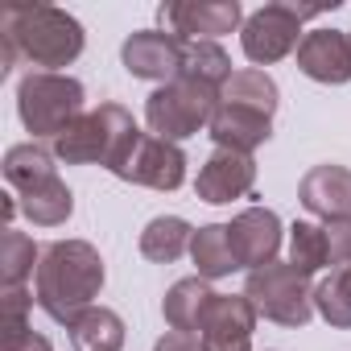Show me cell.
I'll return each instance as SVG.
<instances>
[{
  "instance_id": "cell-1",
  "label": "cell",
  "mask_w": 351,
  "mask_h": 351,
  "mask_svg": "<svg viewBox=\"0 0 351 351\" xmlns=\"http://www.w3.org/2000/svg\"><path fill=\"white\" fill-rule=\"evenodd\" d=\"M0 38H5V66L13 71L17 58L29 66H42L46 75H58V66H71L83 54V25L54 5H13L5 9L0 21Z\"/></svg>"
},
{
  "instance_id": "cell-2",
  "label": "cell",
  "mask_w": 351,
  "mask_h": 351,
  "mask_svg": "<svg viewBox=\"0 0 351 351\" xmlns=\"http://www.w3.org/2000/svg\"><path fill=\"white\" fill-rule=\"evenodd\" d=\"M104 289V261L87 240H58L38 261V306L71 326Z\"/></svg>"
},
{
  "instance_id": "cell-3",
  "label": "cell",
  "mask_w": 351,
  "mask_h": 351,
  "mask_svg": "<svg viewBox=\"0 0 351 351\" xmlns=\"http://www.w3.org/2000/svg\"><path fill=\"white\" fill-rule=\"evenodd\" d=\"M136 120L132 112H124L120 104H99L95 112H83L58 141H54V157L66 165H116V157L124 153V145L136 136Z\"/></svg>"
},
{
  "instance_id": "cell-4",
  "label": "cell",
  "mask_w": 351,
  "mask_h": 351,
  "mask_svg": "<svg viewBox=\"0 0 351 351\" xmlns=\"http://www.w3.org/2000/svg\"><path fill=\"white\" fill-rule=\"evenodd\" d=\"M219 104H223V91L191 83V79H173L145 99V124L153 136L178 145V141L195 136L199 128H211Z\"/></svg>"
},
{
  "instance_id": "cell-5",
  "label": "cell",
  "mask_w": 351,
  "mask_h": 351,
  "mask_svg": "<svg viewBox=\"0 0 351 351\" xmlns=\"http://www.w3.org/2000/svg\"><path fill=\"white\" fill-rule=\"evenodd\" d=\"M17 112H21V124L38 136H62L79 116H83V83L71 79V75H46V71H34L21 79L17 87Z\"/></svg>"
},
{
  "instance_id": "cell-6",
  "label": "cell",
  "mask_w": 351,
  "mask_h": 351,
  "mask_svg": "<svg viewBox=\"0 0 351 351\" xmlns=\"http://www.w3.org/2000/svg\"><path fill=\"white\" fill-rule=\"evenodd\" d=\"M244 298L265 314L269 322L281 326H306L314 318V285L310 273L293 269L289 261H273L265 269H252L244 281Z\"/></svg>"
},
{
  "instance_id": "cell-7",
  "label": "cell",
  "mask_w": 351,
  "mask_h": 351,
  "mask_svg": "<svg viewBox=\"0 0 351 351\" xmlns=\"http://www.w3.org/2000/svg\"><path fill=\"white\" fill-rule=\"evenodd\" d=\"M326 13V5H289V0H273V5L256 9L244 29H240V46L248 54V62L256 66H269V62H281L293 46H302V21Z\"/></svg>"
},
{
  "instance_id": "cell-8",
  "label": "cell",
  "mask_w": 351,
  "mask_h": 351,
  "mask_svg": "<svg viewBox=\"0 0 351 351\" xmlns=\"http://www.w3.org/2000/svg\"><path fill=\"white\" fill-rule=\"evenodd\" d=\"M112 173H116V178H124V182H132V186L178 191V186L186 182V153L173 145V141L136 132V136L124 145V153L116 157Z\"/></svg>"
},
{
  "instance_id": "cell-9",
  "label": "cell",
  "mask_w": 351,
  "mask_h": 351,
  "mask_svg": "<svg viewBox=\"0 0 351 351\" xmlns=\"http://www.w3.org/2000/svg\"><path fill=\"white\" fill-rule=\"evenodd\" d=\"M161 21L182 42H215L232 29H244L248 17L240 0H173V5H161Z\"/></svg>"
},
{
  "instance_id": "cell-10",
  "label": "cell",
  "mask_w": 351,
  "mask_h": 351,
  "mask_svg": "<svg viewBox=\"0 0 351 351\" xmlns=\"http://www.w3.org/2000/svg\"><path fill=\"white\" fill-rule=\"evenodd\" d=\"M252 330H256V306L244 293H215L199 326V347L203 351H252Z\"/></svg>"
},
{
  "instance_id": "cell-11",
  "label": "cell",
  "mask_w": 351,
  "mask_h": 351,
  "mask_svg": "<svg viewBox=\"0 0 351 351\" xmlns=\"http://www.w3.org/2000/svg\"><path fill=\"white\" fill-rule=\"evenodd\" d=\"M182 38L161 34V29H141L120 46V62L132 79H153V83H173L182 75Z\"/></svg>"
},
{
  "instance_id": "cell-12",
  "label": "cell",
  "mask_w": 351,
  "mask_h": 351,
  "mask_svg": "<svg viewBox=\"0 0 351 351\" xmlns=\"http://www.w3.org/2000/svg\"><path fill=\"white\" fill-rule=\"evenodd\" d=\"M228 236H232V248H236L240 269H265V265L277 261V248H281V219H277L269 207H248V211H240V215L228 223Z\"/></svg>"
},
{
  "instance_id": "cell-13",
  "label": "cell",
  "mask_w": 351,
  "mask_h": 351,
  "mask_svg": "<svg viewBox=\"0 0 351 351\" xmlns=\"http://www.w3.org/2000/svg\"><path fill=\"white\" fill-rule=\"evenodd\" d=\"M256 182V161L244 157V153H228V149H215L207 157V165L199 169L195 178V195L203 203H232V199H244Z\"/></svg>"
},
{
  "instance_id": "cell-14",
  "label": "cell",
  "mask_w": 351,
  "mask_h": 351,
  "mask_svg": "<svg viewBox=\"0 0 351 351\" xmlns=\"http://www.w3.org/2000/svg\"><path fill=\"white\" fill-rule=\"evenodd\" d=\"M298 71L314 83H347L351 79V38L343 29H314L298 46Z\"/></svg>"
},
{
  "instance_id": "cell-15",
  "label": "cell",
  "mask_w": 351,
  "mask_h": 351,
  "mask_svg": "<svg viewBox=\"0 0 351 351\" xmlns=\"http://www.w3.org/2000/svg\"><path fill=\"white\" fill-rule=\"evenodd\" d=\"M298 199L310 215H318L326 223L351 219V169L347 165H314L298 186Z\"/></svg>"
},
{
  "instance_id": "cell-16",
  "label": "cell",
  "mask_w": 351,
  "mask_h": 351,
  "mask_svg": "<svg viewBox=\"0 0 351 351\" xmlns=\"http://www.w3.org/2000/svg\"><path fill=\"white\" fill-rule=\"evenodd\" d=\"M269 136H273V116L240 108V104H219V112L211 120V141L228 153L252 157V149H261Z\"/></svg>"
},
{
  "instance_id": "cell-17",
  "label": "cell",
  "mask_w": 351,
  "mask_h": 351,
  "mask_svg": "<svg viewBox=\"0 0 351 351\" xmlns=\"http://www.w3.org/2000/svg\"><path fill=\"white\" fill-rule=\"evenodd\" d=\"M211 298H215V289H211L203 277L173 281V285H169V293H165V302H161V314H165L169 330L199 339V326H203V314H207Z\"/></svg>"
},
{
  "instance_id": "cell-18",
  "label": "cell",
  "mask_w": 351,
  "mask_h": 351,
  "mask_svg": "<svg viewBox=\"0 0 351 351\" xmlns=\"http://www.w3.org/2000/svg\"><path fill=\"white\" fill-rule=\"evenodd\" d=\"M191 261L199 265V277H203V281H219V277L236 273L240 261H236L228 223H207V228H199L195 240H191Z\"/></svg>"
},
{
  "instance_id": "cell-19",
  "label": "cell",
  "mask_w": 351,
  "mask_h": 351,
  "mask_svg": "<svg viewBox=\"0 0 351 351\" xmlns=\"http://www.w3.org/2000/svg\"><path fill=\"white\" fill-rule=\"evenodd\" d=\"M195 240V228L178 215H157L149 219V228L141 232V256L153 265H173Z\"/></svg>"
},
{
  "instance_id": "cell-20",
  "label": "cell",
  "mask_w": 351,
  "mask_h": 351,
  "mask_svg": "<svg viewBox=\"0 0 351 351\" xmlns=\"http://www.w3.org/2000/svg\"><path fill=\"white\" fill-rule=\"evenodd\" d=\"M66 330H71L75 351H120L124 347V318L116 310H104V306H91Z\"/></svg>"
},
{
  "instance_id": "cell-21",
  "label": "cell",
  "mask_w": 351,
  "mask_h": 351,
  "mask_svg": "<svg viewBox=\"0 0 351 351\" xmlns=\"http://www.w3.org/2000/svg\"><path fill=\"white\" fill-rule=\"evenodd\" d=\"M21 211H25V219L38 223V228H58V223L71 219L75 195H71V186H66L62 178H46V182H38L34 191L21 195Z\"/></svg>"
},
{
  "instance_id": "cell-22",
  "label": "cell",
  "mask_w": 351,
  "mask_h": 351,
  "mask_svg": "<svg viewBox=\"0 0 351 351\" xmlns=\"http://www.w3.org/2000/svg\"><path fill=\"white\" fill-rule=\"evenodd\" d=\"M178 79H191V83L223 91L228 79H232V58L223 54L219 42H186L182 46V75Z\"/></svg>"
},
{
  "instance_id": "cell-23",
  "label": "cell",
  "mask_w": 351,
  "mask_h": 351,
  "mask_svg": "<svg viewBox=\"0 0 351 351\" xmlns=\"http://www.w3.org/2000/svg\"><path fill=\"white\" fill-rule=\"evenodd\" d=\"M46 178H58L54 173V153H46L42 145H13L9 153H5V182L17 191V195H25V191H34L38 182H46Z\"/></svg>"
},
{
  "instance_id": "cell-24",
  "label": "cell",
  "mask_w": 351,
  "mask_h": 351,
  "mask_svg": "<svg viewBox=\"0 0 351 351\" xmlns=\"http://www.w3.org/2000/svg\"><path fill=\"white\" fill-rule=\"evenodd\" d=\"M314 310H318L330 326H339V330L351 326V265H335V269L314 285Z\"/></svg>"
},
{
  "instance_id": "cell-25",
  "label": "cell",
  "mask_w": 351,
  "mask_h": 351,
  "mask_svg": "<svg viewBox=\"0 0 351 351\" xmlns=\"http://www.w3.org/2000/svg\"><path fill=\"white\" fill-rule=\"evenodd\" d=\"M223 104H240V108L273 116L277 112V83L265 71H236L223 87Z\"/></svg>"
},
{
  "instance_id": "cell-26",
  "label": "cell",
  "mask_w": 351,
  "mask_h": 351,
  "mask_svg": "<svg viewBox=\"0 0 351 351\" xmlns=\"http://www.w3.org/2000/svg\"><path fill=\"white\" fill-rule=\"evenodd\" d=\"M289 265L302 269V273H318L322 265H330V240H326V228L298 219V223L289 228Z\"/></svg>"
},
{
  "instance_id": "cell-27",
  "label": "cell",
  "mask_w": 351,
  "mask_h": 351,
  "mask_svg": "<svg viewBox=\"0 0 351 351\" xmlns=\"http://www.w3.org/2000/svg\"><path fill=\"white\" fill-rule=\"evenodd\" d=\"M38 261L42 256H38L34 240L25 232H17V228H5V236H0V277H5V289L25 285V277L34 273Z\"/></svg>"
},
{
  "instance_id": "cell-28",
  "label": "cell",
  "mask_w": 351,
  "mask_h": 351,
  "mask_svg": "<svg viewBox=\"0 0 351 351\" xmlns=\"http://www.w3.org/2000/svg\"><path fill=\"white\" fill-rule=\"evenodd\" d=\"M34 302H38V298L25 293L21 285H17V289H5V298H0V326H5V339H0V347H9L13 339H21V335L29 330L25 314H29Z\"/></svg>"
},
{
  "instance_id": "cell-29",
  "label": "cell",
  "mask_w": 351,
  "mask_h": 351,
  "mask_svg": "<svg viewBox=\"0 0 351 351\" xmlns=\"http://www.w3.org/2000/svg\"><path fill=\"white\" fill-rule=\"evenodd\" d=\"M0 351H54V347H50V339H46V335H38V330H25L21 339H13L9 347H0Z\"/></svg>"
},
{
  "instance_id": "cell-30",
  "label": "cell",
  "mask_w": 351,
  "mask_h": 351,
  "mask_svg": "<svg viewBox=\"0 0 351 351\" xmlns=\"http://www.w3.org/2000/svg\"><path fill=\"white\" fill-rule=\"evenodd\" d=\"M153 351H203L199 347V339H191V335H178V330H169Z\"/></svg>"
}]
</instances>
